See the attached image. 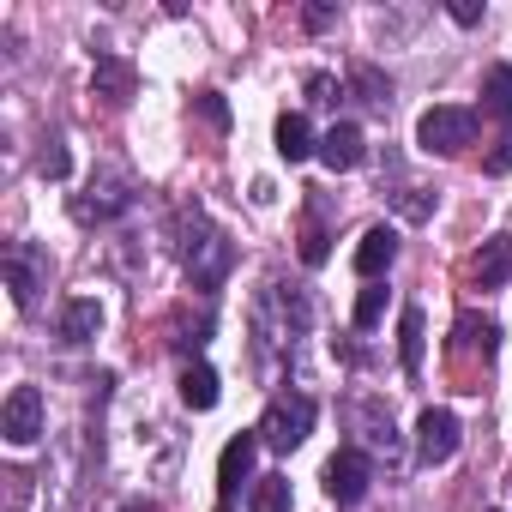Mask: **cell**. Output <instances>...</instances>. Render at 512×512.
<instances>
[{
  "label": "cell",
  "instance_id": "obj_1",
  "mask_svg": "<svg viewBox=\"0 0 512 512\" xmlns=\"http://www.w3.org/2000/svg\"><path fill=\"white\" fill-rule=\"evenodd\" d=\"M175 235H181V266H187L193 290H217V284L229 278V266H235V241H229L199 205L175 217Z\"/></svg>",
  "mask_w": 512,
  "mask_h": 512
},
{
  "label": "cell",
  "instance_id": "obj_2",
  "mask_svg": "<svg viewBox=\"0 0 512 512\" xmlns=\"http://www.w3.org/2000/svg\"><path fill=\"white\" fill-rule=\"evenodd\" d=\"M308 326H314V302H308V290L302 284H272L260 302H253V332H260V350L272 356H284V350H296L302 338H308Z\"/></svg>",
  "mask_w": 512,
  "mask_h": 512
},
{
  "label": "cell",
  "instance_id": "obj_3",
  "mask_svg": "<svg viewBox=\"0 0 512 512\" xmlns=\"http://www.w3.org/2000/svg\"><path fill=\"white\" fill-rule=\"evenodd\" d=\"M308 434H314V398L308 392H278L260 416V440L272 452H296Z\"/></svg>",
  "mask_w": 512,
  "mask_h": 512
},
{
  "label": "cell",
  "instance_id": "obj_4",
  "mask_svg": "<svg viewBox=\"0 0 512 512\" xmlns=\"http://www.w3.org/2000/svg\"><path fill=\"white\" fill-rule=\"evenodd\" d=\"M476 139V109H458V103H434L422 121H416V145L428 157H452Z\"/></svg>",
  "mask_w": 512,
  "mask_h": 512
},
{
  "label": "cell",
  "instance_id": "obj_5",
  "mask_svg": "<svg viewBox=\"0 0 512 512\" xmlns=\"http://www.w3.org/2000/svg\"><path fill=\"white\" fill-rule=\"evenodd\" d=\"M0 266H7V290H13V302L31 314V308H37V290H43V278H49V253H43L37 241H13Z\"/></svg>",
  "mask_w": 512,
  "mask_h": 512
},
{
  "label": "cell",
  "instance_id": "obj_6",
  "mask_svg": "<svg viewBox=\"0 0 512 512\" xmlns=\"http://www.w3.org/2000/svg\"><path fill=\"white\" fill-rule=\"evenodd\" d=\"M127 205H133V181L115 175V169H103V175H91V187L73 199V217H79V223H109V217H121Z\"/></svg>",
  "mask_w": 512,
  "mask_h": 512
},
{
  "label": "cell",
  "instance_id": "obj_7",
  "mask_svg": "<svg viewBox=\"0 0 512 512\" xmlns=\"http://www.w3.org/2000/svg\"><path fill=\"white\" fill-rule=\"evenodd\" d=\"M458 416L452 410H440V404H428L422 416H416V464H452V452H458Z\"/></svg>",
  "mask_w": 512,
  "mask_h": 512
},
{
  "label": "cell",
  "instance_id": "obj_8",
  "mask_svg": "<svg viewBox=\"0 0 512 512\" xmlns=\"http://www.w3.org/2000/svg\"><path fill=\"white\" fill-rule=\"evenodd\" d=\"M368 482H374V458H368L362 446L332 452V464H326V494H332L338 506H356V500L368 494Z\"/></svg>",
  "mask_w": 512,
  "mask_h": 512
},
{
  "label": "cell",
  "instance_id": "obj_9",
  "mask_svg": "<svg viewBox=\"0 0 512 512\" xmlns=\"http://www.w3.org/2000/svg\"><path fill=\"white\" fill-rule=\"evenodd\" d=\"M0 434H7L13 446H37V440H43V392H37V386H13V392H7Z\"/></svg>",
  "mask_w": 512,
  "mask_h": 512
},
{
  "label": "cell",
  "instance_id": "obj_10",
  "mask_svg": "<svg viewBox=\"0 0 512 512\" xmlns=\"http://www.w3.org/2000/svg\"><path fill=\"white\" fill-rule=\"evenodd\" d=\"M260 446H266L260 428H253V434H235V440L223 446V458H217V494H223V500L241 494V482L253 476V458H260Z\"/></svg>",
  "mask_w": 512,
  "mask_h": 512
},
{
  "label": "cell",
  "instance_id": "obj_11",
  "mask_svg": "<svg viewBox=\"0 0 512 512\" xmlns=\"http://www.w3.org/2000/svg\"><path fill=\"white\" fill-rule=\"evenodd\" d=\"M332 175H344V169H356L362 157H368V139H362V127L356 121H332L326 133H320V151H314Z\"/></svg>",
  "mask_w": 512,
  "mask_h": 512
},
{
  "label": "cell",
  "instance_id": "obj_12",
  "mask_svg": "<svg viewBox=\"0 0 512 512\" xmlns=\"http://www.w3.org/2000/svg\"><path fill=\"white\" fill-rule=\"evenodd\" d=\"M133 85H139L133 61H121V55H97V67H91V91H97V97H103L109 109L133 103Z\"/></svg>",
  "mask_w": 512,
  "mask_h": 512
},
{
  "label": "cell",
  "instance_id": "obj_13",
  "mask_svg": "<svg viewBox=\"0 0 512 512\" xmlns=\"http://www.w3.org/2000/svg\"><path fill=\"white\" fill-rule=\"evenodd\" d=\"M392 260H398V229H392V223H374V229L362 235V247H356V272H362L368 284H380V272H392Z\"/></svg>",
  "mask_w": 512,
  "mask_h": 512
},
{
  "label": "cell",
  "instance_id": "obj_14",
  "mask_svg": "<svg viewBox=\"0 0 512 512\" xmlns=\"http://www.w3.org/2000/svg\"><path fill=\"white\" fill-rule=\"evenodd\" d=\"M470 278H476V290H500V284L512 278V241H506V235H488V241L476 247Z\"/></svg>",
  "mask_w": 512,
  "mask_h": 512
},
{
  "label": "cell",
  "instance_id": "obj_15",
  "mask_svg": "<svg viewBox=\"0 0 512 512\" xmlns=\"http://www.w3.org/2000/svg\"><path fill=\"white\" fill-rule=\"evenodd\" d=\"M97 332H103V302L73 296V302L61 308V344H91Z\"/></svg>",
  "mask_w": 512,
  "mask_h": 512
},
{
  "label": "cell",
  "instance_id": "obj_16",
  "mask_svg": "<svg viewBox=\"0 0 512 512\" xmlns=\"http://www.w3.org/2000/svg\"><path fill=\"white\" fill-rule=\"evenodd\" d=\"M278 157L284 163H302V157H314L320 151V139H314V127H308V115H278Z\"/></svg>",
  "mask_w": 512,
  "mask_h": 512
},
{
  "label": "cell",
  "instance_id": "obj_17",
  "mask_svg": "<svg viewBox=\"0 0 512 512\" xmlns=\"http://www.w3.org/2000/svg\"><path fill=\"white\" fill-rule=\"evenodd\" d=\"M350 91H356V103H368L374 115H386V109H392V79H386L380 67H368V61H356V67H350Z\"/></svg>",
  "mask_w": 512,
  "mask_h": 512
},
{
  "label": "cell",
  "instance_id": "obj_18",
  "mask_svg": "<svg viewBox=\"0 0 512 512\" xmlns=\"http://www.w3.org/2000/svg\"><path fill=\"white\" fill-rule=\"evenodd\" d=\"M494 350H500V326L494 320H476V314H458V356L494 362Z\"/></svg>",
  "mask_w": 512,
  "mask_h": 512
},
{
  "label": "cell",
  "instance_id": "obj_19",
  "mask_svg": "<svg viewBox=\"0 0 512 512\" xmlns=\"http://www.w3.org/2000/svg\"><path fill=\"white\" fill-rule=\"evenodd\" d=\"M356 416L368 422V434H362V440H368V452H380V458L392 464V458H398V428H392V410H380V404H362Z\"/></svg>",
  "mask_w": 512,
  "mask_h": 512
},
{
  "label": "cell",
  "instance_id": "obj_20",
  "mask_svg": "<svg viewBox=\"0 0 512 512\" xmlns=\"http://www.w3.org/2000/svg\"><path fill=\"white\" fill-rule=\"evenodd\" d=\"M181 404H187V410H211V404H217V374H211L205 362H187V368H181Z\"/></svg>",
  "mask_w": 512,
  "mask_h": 512
},
{
  "label": "cell",
  "instance_id": "obj_21",
  "mask_svg": "<svg viewBox=\"0 0 512 512\" xmlns=\"http://www.w3.org/2000/svg\"><path fill=\"white\" fill-rule=\"evenodd\" d=\"M392 205H398V217H410V223H422V217H434V193L428 187H416V181H404V175H392V193H386Z\"/></svg>",
  "mask_w": 512,
  "mask_h": 512
},
{
  "label": "cell",
  "instance_id": "obj_22",
  "mask_svg": "<svg viewBox=\"0 0 512 512\" xmlns=\"http://www.w3.org/2000/svg\"><path fill=\"white\" fill-rule=\"evenodd\" d=\"M398 362L404 374H422V308H404L398 320Z\"/></svg>",
  "mask_w": 512,
  "mask_h": 512
},
{
  "label": "cell",
  "instance_id": "obj_23",
  "mask_svg": "<svg viewBox=\"0 0 512 512\" xmlns=\"http://www.w3.org/2000/svg\"><path fill=\"white\" fill-rule=\"evenodd\" d=\"M247 512H290V482L284 476H260L247 488Z\"/></svg>",
  "mask_w": 512,
  "mask_h": 512
},
{
  "label": "cell",
  "instance_id": "obj_24",
  "mask_svg": "<svg viewBox=\"0 0 512 512\" xmlns=\"http://www.w3.org/2000/svg\"><path fill=\"white\" fill-rule=\"evenodd\" d=\"M482 103H488L500 121H512V67H488V79H482Z\"/></svg>",
  "mask_w": 512,
  "mask_h": 512
},
{
  "label": "cell",
  "instance_id": "obj_25",
  "mask_svg": "<svg viewBox=\"0 0 512 512\" xmlns=\"http://www.w3.org/2000/svg\"><path fill=\"white\" fill-rule=\"evenodd\" d=\"M67 169H73L67 145H61V139H43V151H37V175H49V181H67Z\"/></svg>",
  "mask_w": 512,
  "mask_h": 512
},
{
  "label": "cell",
  "instance_id": "obj_26",
  "mask_svg": "<svg viewBox=\"0 0 512 512\" xmlns=\"http://www.w3.org/2000/svg\"><path fill=\"white\" fill-rule=\"evenodd\" d=\"M386 320V284H368L362 296H356V326L368 332V326H380Z\"/></svg>",
  "mask_w": 512,
  "mask_h": 512
},
{
  "label": "cell",
  "instance_id": "obj_27",
  "mask_svg": "<svg viewBox=\"0 0 512 512\" xmlns=\"http://www.w3.org/2000/svg\"><path fill=\"white\" fill-rule=\"evenodd\" d=\"M302 260H308V266H326V229H320V223L302 229Z\"/></svg>",
  "mask_w": 512,
  "mask_h": 512
},
{
  "label": "cell",
  "instance_id": "obj_28",
  "mask_svg": "<svg viewBox=\"0 0 512 512\" xmlns=\"http://www.w3.org/2000/svg\"><path fill=\"white\" fill-rule=\"evenodd\" d=\"M199 115H205L211 127H229V109H223V97H217V91H199Z\"/></svg>",
  "mask_w": 512,
  "mask_h": 512
},
{
  "label": "cell",
  "instance_id": "obj_29",
  "mask_svg": "<svg viewBox=\"0 0 512 512\" xmlns=\"http://www.w3.org/2000/svg\"><path fill=\"white\" fill-rule=\"evenodd\" d=\"M302 25H308V31H326V25H338V7H308Z\"/></svg>",
  "mask_w": 512,
  "mask_h": 512
},
{
  "label": "cell",
  "instance_id": "obj_30",
  "mask_svg": "<svg viewBox=\"0 0 512 512\" xmlns=\"http://www.w3.org/2000/svg\"><path fill=\"white\" fill-rule=\"evenodd\" d=\"M458 25H482V7H476V0H452V7H446Z\"/></svg>",
  "mask_w": 512,
  "mask_h": 512
},
{
  "label": "cell",
  "instance_id": "obj_31",
  "mask_svg": "<svg viewBox=\"0 0 512 512\" xmlns=\"http://www.w3.org/2000/svg\"><path fill=\"white\" fill-rule=\"evenodd\" d=\"M332 91H338V85H332V79H326V73H314V79H308V97H314V103H338V97H332Z\"/></svg>",
  "mask_w": 512,
  "mask_h": 512
},
{
  "label": "cell",
  "instance_id": "obj_32",
  "mask_svg": "<svg viewBox=\"0 0 512 512\" xmlns=\"http://www.w3.org/2000/svg\"><path fill=\"white\" fill-rule=\"evenodd\" d=\"M25 494H31V488H25V476H19V470H7V506H13V512L25 506Z\"/></svg>",
  "mask_w": 512,
  "mask_h": 512
},
{
  "label": "cell",
  "instance_id": "obj_33",
  "mask_svg": "<svg viewBox=\"0 0 512 512\" xmlns=\"http://www.w3.org/2000/svg\"><path fill=\"white\" fill-rule=\"evenodd\" d=\"M127 512H157V506H127Z\"/></svg>",
  "mask_w": 512,
  "mask_h": 512
},
{
  "label": "cell",
  "instance_id": "obj_34",
  "mask_svg": "<svg viewBox=\"0 0 512 512\" xmlns=\"http://www.w3.org/2000/svg\"><path fill=\"white\" fill-rule=\"evenodd\" d=\"M494 512H500V506H494Z\"/></svg>",
  "mask_w": 512,
  "mask_h": 512
}]
</instances>
